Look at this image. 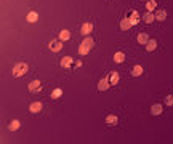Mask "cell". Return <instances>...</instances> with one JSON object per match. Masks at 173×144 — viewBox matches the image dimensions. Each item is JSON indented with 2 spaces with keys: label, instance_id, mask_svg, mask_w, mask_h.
Listing matches in <instances>:
<instances>
[{
  "label": "cell",
  "instance_id": "27",
  "mask_svg": "<svg viewBox=\"0 0 173 144\" xmlns=\"http://www.w3.org/2000/svg\"><path fill=\"white\" fill-rule=\"evenodd\" d=\"M144 2H148V0H144Z\"/></svg>",
  "mask_w": 173,
  "mask_h": 144
},
{
  "label": "cell",
  "instance_id": "8",
  "mask_svg": "<svg viewBox=\"0 0 173 144\" xmlns=\"http://www.w3.org/2000/svg\"><path fill=\"white\" fill-rule=\"evenodd\" d=\"M26 19H27V22H29V24H34V22L39 21V13H37V11H29V13H27V16H26Z\"/></svg>",
  "mask_w": 173,
  "mask_h": 144
},
{
  "label": "cell",
  "instance_id": "7",
  "mask_svg": "<svg viewBox=\"0 0 173 144\" xmlns=\"http://www.w3.org/2000/svg\"><path fill=\"white\" fill-rule=\"evenodd\" d=\"M42 103L40 101H35V103H31V106H29V112H32V114H39V112H42Z\"/></svg>",
  "mask_w": 173,
  "mask_h": 144
},
{
  "label": "cell",
  "instance_id": "24",
  "mask_svg": "<svg viewBox=\"0 0 173 144\" xmlns=\"http://www.w3.org/2000/svg\"><path fill=\"white\" fill-rule=\"evenodd\" d=\"M61 96H63V90H61V88H55L53 93H52V98L58 99V98H61Z\"/></svg>",
  "mask_w": 173,
  "mask_h": 144
},
{
  "label": "cell",
  "instance_id": "15",
  "mask_svg": "<svg viewBox=\"0 0 173 144\" xmlns=\"http://www.w3.org/2000/svg\"><path fill=\"white\" fill-rule=\"evenodd\" d=\"M162 111H164L162 104H152V107H151V114L152 115H160L162 114Z\"/></svg>",
  "mask_w": 173,
  "mask_h": 144
},
{
  "label": "cell",
  "instance_id": "17",
  "mask_svg": "<svg viewBox=\"0 0 173 144\" xmlns=\"http://www.w3.org/2000/svg\"><path fill=\"white\" fill-rule=\"evenodd\" d=\"M132 26H133V24H132V21H130V18H124V19L120 21V29H122V30H128Z\"/></svg>",
  "mask_w": 173,
  "mask_h": 144
},
{
  "label": "cell",
  "instance_id": "19",
  "mask_svg": "<svg viewBox=\"0 0 173 144\" xmlns=\"http://www.w3.org/2000/svg\"><path fill=\"white\" fill-rule=\"evenodd\" d=\"M143 72H144V69L141 67L140 64L133 66V69H132V75H133V77H140V75H143Z\"/></svg>",
  "mask_w": 173,
  "mask_h": 144
},
{
  "label": "cell",
  "instance_id": "1",
  "mask_svg": "<svg viewBox=\"0 0 173 144\" xmlns=\"http://www.w3.org/2000/svg\"><path fill=\"white\" fill-rule=\"evenodd\" d=\"M93 45H95V42H93V38L86 35V37L84 38V42H82V43H80V46H79V53H80L82 56H85V54H88L90 51H92Z\"/></svg>",
  "mask_w": 173,
  "mask_h": 144
},
{
  "label": "cell",
  "instance_id": "20",
  "mask_svg": "<svg viewBox=\"0 0 173 144\" xmlns=\"http://www.w3.org/2000/svg\"><path fill=\"white\" fill-rule=\"evenodd\" d=\"M154 14H156L157 21H165V18H167V11H165V10H157Z\"/></svg>",
  "mask_w": 173,
  "mask_h": 144
},
{
  "label": "cell",
  "instance_id": "25",
  "mask_svg": "<svg viewBox=\"0 0 173 144\" xmlns=\"http://www.w3.org/2000/svg\"><path fill=\"white\" fill-rule=\"evenodd\" d=\"M165 104H167V106H173V95L165 96Z\"/></svg>",
  "mask_w": 173,
  "mask_h": 144
},
{
  "label": "cell",
  "instance_id": "5",
  "mask_svg": "<svg viewBox=\"0 0 173 144\" xmlns=\"http://www.w3.org/2000/svg\"><path fill=\"white\" fill-rule=\"evenodd\" d=\"M27 88H29V91H31V93H34V95H35V93H39V91L42 90V83H40V80H32L29 85H27Z\"/></svg>",
  "mask_w": 173,
  "mask_h": 144
},
{
  "label": "cell",
  "instance_id": "11",
  "mask_svg": "<svg viewBox=\"0 0 173 144\" xmlns=\"http://www.w3.org/2000/svg\"><path fill=\"white\" fill-rule=\"evenodd\" d=\"M72 64H74V59H72L71 56H64V58L61 59V67H63V69H69Z\"/></svg>",
  "mask_w": 173,
  "mask_h": 144
},
{
  "label": "cell",
  "instance_id": "9",
  "mask_svg": "<svg viewBox=\"0 0 173 144\" xmlns=\"http://www.w3.org/2000/svg\"><path fill=\"white\" fill-rule=\"evenodd\" d=\"M143 21L146 22V24H152V22L156 21V14L152 13V11H148V13L143 14Z\"/></svg>",
  "mask_w": 173,
  "mask_h": 144
},
{
  "label": "cell",
  "instance_id": "23",
  "mask_svg": "<svg viewBox=\"0 0 173 144\" xmlns=\"http://www.w3.org/2000/svg\"><path fill=\"white\" fill-rule=\"evenodd\" d=\"M157 8V2L156 0H148L146 2V10L148 11H152V10H156Z\"/></svg>",
  "mask_w": 173,
  "mask_h": 144
},
{
  "label": "cell",
  "instance_id": "14",
  "mask_svg": "<svg viewBox=\"0 0 173 144\" xmlns=\"http://www.w3.org/2000/svg\"><path fill=\"white\" fill-rule=\"evenodd\" d=\"M117 122H119V119H117V115H116V114H109L108 117H106V123H108L109 127L117 125Z\"/></svg>",
  "mask_w": 173,
  "mask_h": 144
},
{
  "label": "cell",
  "instance_id": "3",
  "mask_svg": "<svg viewBox=\"0 0 173 144\" xmlns=\"http://www.w3.org/2000/svg\"><path fill=\"white\" fill-rule=\"evenodd\" d=\"M111 82H109V77H104V79H101L98 82V90L100 91H108L109 88H111Z\"/></svg>",
  "mask_w": 173,
  "mask_h": 144
},
{
  "label": "cell",
  "instance_id": "6",
  "mask_svg": "<svg viewBox=\"0 0 173 144\" xmlns=\"http://www.w3.org/2000/svg\"><path fill=\"white\" fill-rule=\"evenodd\" d=\"M93 29H95V26H93V22H84L82 24V29H80V32H82V35H90V34L93 32Z\"/></svg>",
  "mask_w": 173,
  "mask_h": 144
},
{
  "label": "cell",
  "instance_id": "12",
  "mask_svg": "<svg viewBox=\"0 0 173 144\" xmlns=\"http://www.w3.org/2000/svg\"><path fill=\"white\" fill-rule=\"evenodd\" d=\"M136 40H138V43L140 45H146L151 38H149V35L146 32H141V34H138V37H136Z\"/></svg>",
  "mask_w": 173,
  "mask_h": 144
},
{
  "label": "cell",
  "instance_id": "21",
  "mask_svg": "<svg viewBox=\"0 0 173 144\" xmlns=\"http://www.w3.org/2000/svg\"><path fill=\"white\" fill-rule=\"evenodd\" d=\"M19 127H21V122H19V120H11L10 125H8V130L10 131H16V130H19Z\"/></svg>",
  "mask_w": 173,
  "mask_h": 144
},
{
  "label": "cell",
  "instance_id": "2",
  "mask_svg": "<svg viewBox=\"0 0 173 144\" xmlns=\"http://www.w3.org/2000/svg\"><path fill=\"white\" fill-rule=\"evenodd\" d=\"M27 71H29V66H27L26 63H16L13 66V69H11V74H13V77L19 79V77L26 75Z\"/></svg>",
  "mask_w": 173,
  "mask_h": 144
},
{
  "label": "cell",
  "instance_id": "4",
  "mask_svg": "<svg viewBox=\"0 0 173 144\" xmlns=\"http://www.w3.org/2000/svg\"><path fill=\"white\" fill-rule=\"evenodd\" d=\"M48 48H50V51H53V53H58V51H61V48H63V40H52L48 43Z\"/></svg>",
  "mask_w": 173,
  "mask_h": 144
},
{
  "label": "cell",
  "instance_id": "16",
  "mask_svg": "<svg viewBox=\"0 0 173 144\" xmlns=\"http://www.w3.org/2000/svg\"><path fill=\"white\" fill-rule=\"evenodd\" d=\"M130 21H132V24H133V26L140 24V13H138L136 10H133V11H132V14H130Z\"/></svg>",
  "mask_w": 173,
  "mask_h": 144
},
{
  "label": "cell",
  "instance_id": "26",
  "mask_svg": "<svg viewBox=\"0 0 173 144\" xmlns=\"http://www.w3.org/2000/svg\"><path fill=\"white\" fill-rule=\"evenodd\" d=\"M74 64H76V67H82V66H84L82 61H77V63H74Z\"/></svg>",
  "mask_w": 173,
  "mask_h": 144
},
{
  "label": "cell",
  "instance_id": "18",
  "mask_svg": "<svg viewBox=\"0 0 173 144\" xmlns=\"http://www.w3.org/2000/svg\"><path fill=\"white\" fill-rule=\"evenodd\" d=\"M156 48H157V40L151 38V40H149L148 43H146V51L152 53V51H156Z\"/></svg>",
  "mask_w": 173,
  "mask_h": 144
},
{
  "label": "cell",
  "instance_id": "10",
  "mask_svg": "<svg viewBox=\"0 0 173 144\" xmlns=\"http://www.w3.org/2000/svg\"><path fill=\"white\" fill-rule=\"evenodd\" d=\"M119 80H120V77H119V72L117 71H112L111 74H109V82H111L112 87H116V85L119 83Z\"/></svg>",
  "mask_w": 173,
  "mask_h": 144
},
{
  "label": "cell",
  "instance_id": "13",
  "mask_svg": "<svg viewBox=\"0 0 173 144\" xmlns=\"http://www.w3.org/2000/svg\"><path fill=\"white\" fill-rule=\"evenodd\" d=\"M124 61H125V53L124 51H116L114 53V63L122 64Z\"/></svg>",
  "mask_w": 173,
  "mask_h": 144
},
{
  "label": "cell",
  "instance_id": "22",
  "mask_svg": "<svg viewBox=\"0 0 173 144\" xmlns=\"http://www.w3.org/2000/svg\"><path fill=\"white\" fill-rule=\"evenodd\" d=\"M58 38H60V40H63V42H68L69 38H71V32H69L68 29L61 30V32H60V37H58Z\"/></svg>",
  "mask_w": 173,
  "mask_h": 144
}]
</instances>
